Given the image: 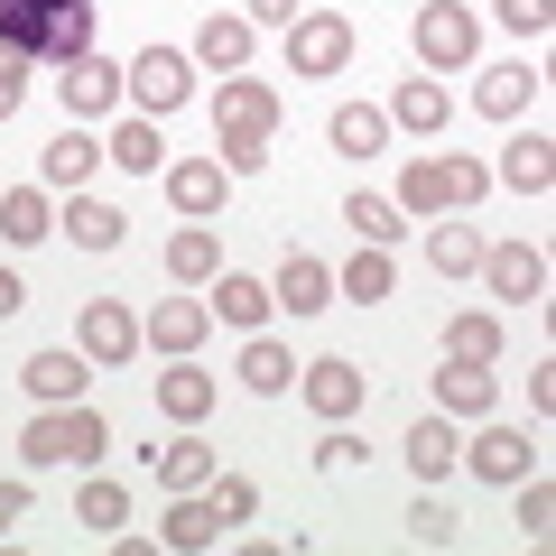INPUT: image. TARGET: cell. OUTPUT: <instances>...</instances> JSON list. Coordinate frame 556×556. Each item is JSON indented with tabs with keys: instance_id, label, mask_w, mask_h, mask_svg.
I'll return each mask as SVG.
<instances>
[{
	"instance_id": "20",
	"label": "cell",
	"mask_w": 556,
	"mask_h": 556,
	"mask_svg": "<svg viewBox=\"0 0 556 556\" xmlns=\"http://www.w3.org/2000/svg\"><path fill=\"white\" fill-rule=\"evenodd\" d=\"M399 445H408V473H417V482H445V473L464 464V437H455V417H445V408H437V417H417Z\"/></svg>"
},
{
	"instance_id": "38",
	"label": "cell",
	"mask_w": 556,
	"mask_h": 556,
	"mask_svg": "<svg viewBox=\"0 0 556 556\" xmlns=\"http://www.w3.org/2000/svg\"><path fill=\"white\" fill-rule=\"evenodd\" d=\"M75 519H84L93 538H112L121 519H130V492H121V482H84V492H75Z\"/></svg>"
},
{
	"instance_id": "18",
	"label": "cell",
	"mask_w": 556,
	"mask_h": 556,
	"mask_svg": "<svg viewBox=\"0 0 556 556\" xmlns=\"http://www.w3.org/2000/svg\"><path fill=\"white\" fill-rule=\"evenodd\" d=\"M20 380H28V399H38V408H56V399H84L93 362L65 353V343H47V353H28V362H20Z\"/></svg>"
},
{
	"instance_id": "36",
	"label": "cell",
	"mask_w": 556,
	"mask_h": 556,
	"mask_svg": "<svg viewBox=\"0 0 556 556\" xmlns=\"http://www.w3.org/2000/svg\"><path fill=\"white\" fill-rule=\"evenodd\" d=\"M65 232H75L84 251H121V232H130V214H121V204H93V195H75V214H65Z\"/></svg>"
},
{
	"instance_id": "39",
	"label": "cell",
	"mask_w": 556,
	"mask_h": 556,
	"mask_svg": "<svg viewBox=\"0 0 556 556\" xmlns=\"http://www.w3.org/2000/svg\"><path fill=\"white\" fill-rule=\"evenodd\" d=\"M510 492H519V538H547L556 529V482L547 473H519Z\"/></svg>"
},
{
	"instance_id": "41",
	"label": "cell",
	"mask_w": 556,
	"mask_h": 556,
	"mask_svg": "<svg viewBox=\"0 0 556 556\" xmlns=\"http://www.w3.org/2000/svg\"><path fill=\"white\" fill-rule=\"evenodd\" d=\"M408 538H417V547H455V510H445V501L427 492V501L408 510Z\"/></svg>"
},
{
	"instance_id": "6",
	"label": "cell",
	"mask_w": 556,
	"mask_h": 556,
	"mask_svg": "<svg viewBox=\"0 0 556 556\" xmlns=\"http://www.w3.org/2000/svg\"><path fill=\"white\" fill-rule=\"evenodd\" d=\"M353 65V20L343 10H306V20H288V75L316 84V75H343Z\"/></svg>"
},
{
	"instance_id": "10",
	"label": "cell",
	"mask_w": 556,
	"mask_h": 556,
	"mask_svg": "<svg viewBox=\"0 0 556 556\" xmlns=\"http://www.w3.org/2000/svg\"><path fill=\"white\" fill-rule=\"evenodd\" d=\"M56 102H65V121H102V112H121V65L112 56H65V75H56Z\"/></svg>"
},
{
	"instance_id": "3",
	"label": "cell",
	"mask_w": 556,
	"mask_h": 556,
	"mask_svg": "<svg viewBox=\"0 0 556 556\" xmlns=\"http://www.w3.org/2000/svg\"><path fill=\"white\" fill-rule=\"evenodd\" d=\"M102 445H112V427H102L84 399H56V408L28 417L20 455H28V464H102Z\"/></svg>"
},
{
	"instance_id": "32",
	"label": "cell",
	"mask_w": 556,
	"mask_h": 556,
	"mask_svg": "<svg viewBox=\"0 0 556 556\" xmlns=\"http://www.w3.org/2000/svg\"><path fill=\"white\" fill-rule=\"evenodd\" d=\"M102 159H112V167H130V177H149V167L167 159V139H159V121H149V112H139V121H121V130L102 139Z\"/></svg>"
},
{
	"instance_id": "34",
	"label": "cell",
	"mask_w": 556,
	"mask_h": 556,
	"mask_svg": "<svg viewBox=\"0 0 556 556\" xmlns=\"http://www.w3.org/2000/svg\"><path fill=\"white\" fill-rule=\"evenodd\" d=\"M445 353L455 362H501V316L492 306H464V316L445 325Z\"/></svg>"
},
{
	"instance_id": "46",
	"label": "cell",
	"mask_w": 556,
	"mask_h": 556,
	"mask_svg": "<svg viewBox=\"0 0 556 556\" xmlns=\"http://www.w3.org/2000/svg\"><path fill=\"white\" fill-rule=\"evenodd\" d=\"M20 519H28V492H20V482H0V538L20 529Z\"/></svg>"
},
{
	"instance_id": "26",
	"label": "cell",
	"mask_w": 556,
	"mask_h": 556,
	"mask_svg": "<svg viewBox=\"0 0 556 556\" xmlns=\"http://www.w3.org/2000/svg\"><path fill=\"white\" fill-rule=\"evenodd\" d=\"M56 232V204H47V186H0V241H47Z\"/></svg>"
},
{
	"instance_id": "40",
	"label": "cell",
	"mask_w": 556,
	"mask_h": 556,
	"mask_svg": "<svg viewBox=\"0 0 556 556\" xmlns=\"http://www.w3.org/2000/svg\"><path fill=\"white\" fill-rule=\"evenodd\" d=\"M204 501H214L223 529H241V519L260 510V482H251V473H214V482H204Z\"/></svg>"
},
{
	"instance_id": "30",
	"label": "cell",
	"mask_w": 556,
	"mask_h": 556,
	"mask_svg": "<svg viewBox=\"0 0 556 556\" xmlns=\"http://www.w3.org/2000/svg\"><path fill=\"white\" fill-rule=\"evenodd\" d=\"M223 464H214V445L204 437H177V445H159V492H204Z\"/></svg>"
},
{
	"instance_id": "5",
	"label": "cell",
	"mask_w": 556,
	"mask_h": 556,
	"mask_svg": "<svg viewBox=\"0 0 556 556\" xmlns=\"http://www.w3.org/2000/svg\"><path fill=\"white\" fill-rule=\"evenodd\" d=\"M408 38H417V65H427V75H455V65H473V47H482V20L464 10V0H427Z\"/></svg>"
},
{
	"instance_id": "19",
	"label": "cell",
	"mask_w": 556,
	"mask_h": 556,
	"mask_svg": "<svg viewBox=\"0 0 556 556\" xmlns=\"http://www.w3.org/2000/svg\"><path fill=\"white\" fill-rule=\"evenodd\" d=\"M214 538H223L214 501H204V492H167V519H159V547L167 556H204Z\"/></svg>"
},
{
	"instance_id": "44",
	"label": "cell",
	"mask_w": 556,
	"mask_h": 556,
	"mask_svg": "<svg viewBox=\"0 0 556 556\" xmlns=\"http://www.w3.org/2000/svg\"><path fill=\"white\" fill-rule=\"evenodd\" d=\"M28 65H38V56H20V47H0V121H10V112L28 102Z\"/></svg>"
},
{
	"instance_id": "25",
	"label": "cell",
	"mask_w": 556,
	"mask_h": 556,
	"mask_svg": "<svg viewBox=\"0 0 556 556\" xmlns=\"http://www.w3.org/2000/svg\"><path fill=\"white\" fill-rule=\"evenodd\" d=\"M325 139H334L343 159H380V149H390V112H380V102H343V112L325 121Z\"/></svg>"
},
{
	"instance_id": "1",
	"label": "cell",
	"mask_w": 556,
	"mask_h": 556,
	"mask_svg": "<svg viewBox=\"0 0 556 556\" xmlns=\"http://www.w3.org/2000/svg\"><path fill=\"white\" fill-rule=\"evenodd\" d=\"M269 139H278V84L223 75V93H214V149H223V167H232V177H260V167H269Z\"/></svg>"
},
{
	"instance_id": "28",
	"label": "cell",
	"mask_w": 556,
	"mask_h": 556,
	"mask_svg": "<svg viewBox=\"0 0 556 556\" xmlns=\"http://www.w3.org/2000/svg\"><path fill=\"white\" fill-rule=\"evenodd\" d=\"M195 65H214V75H241V65H251V20L214 10V20L195 28Z\"/></svg>"
},
{
	"instance_id": "42",
	"label": "cell",
	"mask_w": 556,
	"mask_h": 556,
	"mask_svg": "<svg viewBox=\"0 0 556 556\" xmlns=\"http://www.w3.org/2000/svg\"><path fill=\"white\" fill-rule=\"evenodd\" d=\"M316 464H325V473H353V464H371V445H362L353 427L334 417V427H325V445H316Z\"/></svg>"
},
{
	"instance_id": "35",
	"label": "cell",
	"mask_w": 556,
	"mask_h": 556,
	"mask_svg": "<svg viewBox=\"0 0 556 556\" xmlns=\"http://www.w3.org/2000/svg\"><path fill=\"white\" fill-rule=\"evenodd\" d=\"M334 288H343L353 306H380V298L399 288V269H390V251H380V241H362V260H353V269L334 278Z\"/></svg>"
},
{
	"instance_id": "45",
	"label": "cell",
	"mask_w": 556,
	"mask_h": 556,
	"mask_svg": "<svg viewBox=\"0 0 556 556\" xmlns=\"http://www.w3.org/2000/svg\"><path fill=\"white\" fill-rule=\"evenodd\" d=\"M241 20H251V28H288V20H298V0H251Z\"/></svg>"
},
{
	"instance_id": "24",
	"label": "cell",
	"mask_w": 556,
	"mask_h": 556,
	"mask_svg": "<svg viewBox=\"0 0 556 556\" xmlns=\"http://www.w3.org/2000/svg\"><path fill=\"white\" fill-rule=\"evenodd\" d=\"M149 399H159V417H177V427H195L204 408H214V371H195V362L177 353V371L149 380Z\"/></svg>"
},
{
	"instance_id": "9",
	"label": "cell",
	"mask_w": 556,
	"mask_h": 556,
	"mask_svg": "<svg viewBox=\"0 0 556 556\" xmlns=\"http://www.w3.org/2000/svg\"><path fill=\"white\" fill-rule=\"evenodd\" d=\"M482 288L510 306H547V251H529V241H482Z\"/></svg>"
},
{
	"instance_id": "2",
	"label": "cell",
	"mask_w": 556,
	"mask_h": 556,
	"mask_svg": "<svg viewBox=\"0 0 556 556\" xmlns=\"http://www.w3.org/2000/svg\"><path fill=\"white\" fill-rule=\"evenodd\" d=\"M0 47H20V56H84L93 47V0H0Z\"/></svg>"
},
{
	"instance_id": "33",
	"label": "cell",
	"mask_w": 556,
	"mask_h": 556,
	"mask_svg": "<svg viewBox=\"0 0 556 556\" xmlns=\"http://www.w3.org/2000/svg\"><path fill=\"white\" fill-rule=\"evenodd\" d=\"M214 269H223V241L204 232V223H186V232L167 241V278H186V288H204Z\"/></svg>"
},
{
	"instance_id": "23",
	"label": "cell",
	"mask_w": 556,
	"mask_h": 556,
	"mask_svg": "<svg viewBox=\"0 0 556 556\" xmlns=\"http://www.w3.org/2000/svg\"><path fill=\"white\" fill-rule=\"evenodd\" d=\"M501 186H510V195H547V186H556V139L547 130H519L510 149H501Z\"/></svg>"
},
{
	"instance_id": "31",
	"label": "cell",
	"mask_w": 556,
	"mask_h": 556,
	"mask_svg": "<svg viewBox=\"0 0 556 556\" xmlns=\"http://www.w3.org/2000/svg\"><path fill=\"white\" fill-rule=\"evenodd\" d=\"M427 269L437 278H473L482 269V232L473 223H437V232H427Z\"/></svg>"
},
{
	"instance_id": "11",
	"label": "cell",
	"mask_w": 556,
	"mask_h": 556,
	"mask_svg": "<svg viewBox=\"0 0 556 556\" xmlns=\"http://www.w3.org/2000/svg\"><path fill=\"white\" fill-rule=\"evenodd\" d=\"M298 399L325 417V427H334V417H353L362 399H371V380H362L343 353H325V362H306V371H298Z\"/></svg>"
},
{
	"instance_id": "29",
	"label": "cell",
	"mask_w": 556,
	"mask_h": 556,
	"mask_svg": "<svg viewBox=\"0 0 556 556\" xmlns=\"http://www.w3.org/2000/svg\"><path fill=\"white\" fill-rule=\"evenodd\" d=\"M538 84H547V75H538V65H492V75H482V112H492V121H529V102H538Z\"/></svg>"
},
{
	"instance_id": "37",
	"label": "cell",
	"mask_w": 556,
	"mask_h": 556,
	"mask_svg": "<svg viewBox=\"0 0 556 556\" xmlns=\"http://www.w3.org/2000/svg\"><path fill=\"white\" fill-rule=\"evenodd\" d=\"M343 223H353V232H362V241H380V251H390V241H399V232H408V214H399V204H390V195H353V204H343Z\"/></svg>"
},
{
	"instance_id": "43",
	"label": "cell",
	"mask_w": 556,
	"mask_h": 556,
	"mask_svg": "<svg viewBox=\"0 0 556 556\" xmlns=\"http://www.w3.org/2000/svg\"><path fill=\"white\" fill-rule=\"evenodd\" d=\"M492 10L510 38H547V20H556V0H492Z\"/></svg>"
},
{
	"instance_id": "13",
	"label": "cell",
	"mask_w": 556,
	"mask_h": 556,
	"mask_svg": "<svg viewBox=\"0 0 556 556\" xmlns=\"http://www.w3.org/2000/svg\"><path fill=\"white\" fill-rule=\"evenodd\" d=\"M223 195H232V167H223V159H177V167H167V204H177L186 223L223 214Z\"/></svg>"
},
{
	"instance_id": "17",
	"label": "cell",
	"mask_w": 556,
	"mask_h": 556,
	"mask_svg": "<svg viewBox=\"0 0 556 556\" xmlns=\"http://www.w3.org/2000/svg\"><path fill=\"white\" fill-rule=\"evenodd\" d=\"M204 288H214L204 306H214L223 325H241V334H260V325H269V306H278V298H269V278H251V269H214Z\"/></svg>"
},
{
	"instance_id": "21",
	"label": "cell",
	"mask_w": 556,
	"mask_h": 556,
	"mask_svg": "<svg viewBox=\"0 0 556 556\" xmlns=\"http://www.w3.org/2000/svg\"><path fill=\"white\" fill-rule=\"evenodd\" d=\"M445 121H455V93H445L437 75H408V84L390 93V130H417V139H437Z\"/></svg>"
},
{
	"instance_id": "14",
	"label": "cell",
	"mask_w": 556,
	"mask_h": 556,
	"mask_svg": "<svg viewBox=\"0 0 556 556\" xmlns=\"http://www.w3.org/2000/svg\"><path fill=\"white\" fill-rule=\"evenodd\" d=\"M464 464H473L482 482H501V492H510L519 473H538V437H519V427H482V437L464 445Z\"/></svg>"
},
{
	"instance_id": "7",
	"label": "cell",
	"mask_w": 556,
	"mask_h": 556,
	"mask_svg": "<svg viewBox=\"0 0 556 556\" xmlns=\"http://www.w3.org/2000/svg\"><path fill=\"white\" fill-rule=\"evenodd\" d=\"M186 93H195V56H177V47H139V65H121V102H139L149 121L177 112Z\"/></svg>"
},
{
	"instance_id": "16",
	"label": "cell",
	"mask_w": 556,
	"mask_h": 556,
	"mask_svg": "<svg viewBox=\"0 0 556 556\" xmlns=\"http://www.w3.org/2000/svg\"><path fill=\"white\" fill-rule=\"evenodd\" d=\"M437 408H445V417H492V408H501V371H492V362H455V353H445Z\"/></svg>"
},
{
	"instance_id": "27",
	"label": "cell",
	"mask_w": 556,
	"mask_h": 556,
	"mask_svg": "<svg viewBox=\"0 0 556 556\" xmlns=\"http://www.w3.org/2000/svg\"><path fill=\"white\" fill-rule=\"evenodd\" d=\"M47 186H65V195H84V177L102 167V139H84V121H65V139H47Z\"/></svg>"
},
{
	"instance_id": "12",
	"label": "cell",
	"mask_w": 556,
	"mask_h": 556,
	"mask_svg": "<svg viewBox=\"0 0 556 556\" xmlns=\"http://www.w3.org/2000/svg\"><path fill=\"white\" fill-rule=\"evenodd\" d=\"M204 334H214V306H204V298H159V306H149V325H139V343H159L167 362L195 353Z\"/></svg>"
},
{
	"instance_id": "22",
	"label": "cell",
	"mask_w": 556,
	"mask_h": 556,
	"mask_svg": "<svg viewBox=\"0 0 556 556\" xmlns=\"http://www.w3.org/2000/svg\"><path fill=\"white\" fill-rule=\"evenodd\" d=\"M232 371H241V390H251V399H278V390H298V353H288L278 334H251Z\"/></svg>"
},
{
	"instance_id": "4",
	"label": "cell",
	"mask_w": 556,
	"mask_h": 556,
	"mask_svg": "<svg viewBox=\"0 0 556 556\" xmlns=\"http://www.w3.org/2000/svg\"><path fill=\"white\" fill-rule=\"evenodd\" d=\"M482 186H492V167L473 159H408V177H399V214H464V204H482Z\"/></svg>"
},
{
	"instance_id": "47",
	"label": "cell",
	"mask_w": 556,
	"mask_h": 556,
	"mask_svg": "<svg viewBox=\"0 0 556 556\" xmlns=\"http://www.w3.org/2000/svg\"><path fill=\"white\" fill-rule=\"evenodd\" d=\"M20 306H28V288H20V269H0V325L20 316Z\"/></svg>"
},
{
	"instance_id": "15",
	"label": "cell",
	"mask_w": 556,
	"mask_h": 556,
	"mask_svg": "<svg viewBox=\"0 0 556 556\" xmlns=\"http://www.w3.org/2000/svg\"><path fill=\"white\" fill-rule=\"evenodd\" d=\"M269 298L288 306V316H325V306H334V269H325L316 251H288L278 278H269Z\"/></svg>"
},
{
	"instance_id": "8",
	"label": "cell",
	"mask_w": 556,
	"mask_h": 556,
	"mask_svg": "<svg viewBox=\"0 0 556 556\" xmlns=\"http://www.w3.org/2000/svg\"><path fill=\"white\" fill-rule=\"evenodd\" d=\"M75 353L93 362V371L130 362V353H139V306H130V298H84V316H75Z\"/></svg>"
}]
</instances>
